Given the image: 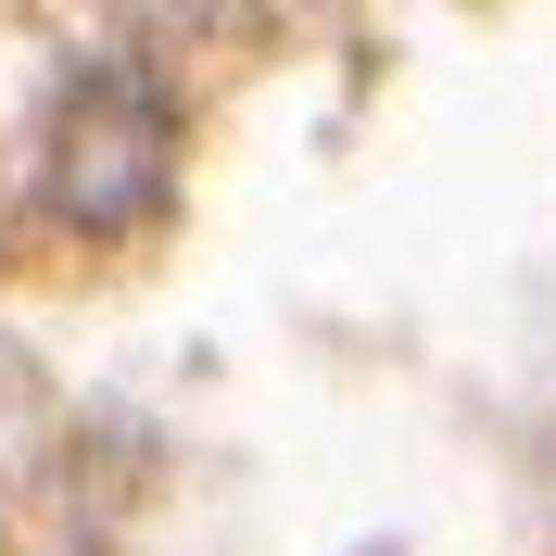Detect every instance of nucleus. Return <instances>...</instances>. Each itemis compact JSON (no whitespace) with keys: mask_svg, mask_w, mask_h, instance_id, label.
<instances>
[{"mask_svg":"<svg viewBox=\"0 0 556 556\" xmlns=\"http://www.w3.org/2000/svg\"><path fill=\"white\" fill-rule=\"evenodd\" d=\"M177 177V102L139 64H76L64 102H51V139H38V190L64 228H139Z\"/></svg>","mask_w":556,"mask_h":556,"instance_id":"f257e3e1","label":"nucleus"}]
</instances>
